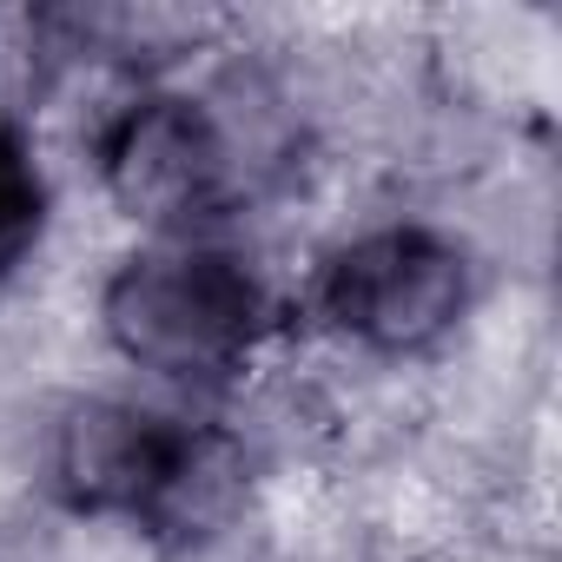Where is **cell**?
<instances>
[{
  "mask_svg": "<svg viewBox=\"0 0 562 562\" xmlns=\"http://www.w3.org/2000/svg\"><path fill=\"white\" fill-rule=\"evenodd\" d=\"M100 192L139 225L212 218L238 192L218 120L192 93H139L100 126Z\"/></svg>",
  "mask_w": 562,
  "mask_h": 562,
  "instance_id": "3957f363",
  "label": "cell"
},
{
  "mask_svg": "<svg viewBox=\"0 0 562 562\" xmlns=\"http://www.w3.org/2000/svg\"><path fill=\"white\" fill-rule=\"evenodd\" d=\"M318 312L371 358H424L470 312V251L437 225H371L318 271Z\"/></svg>",
  "mask_w": 562,
  "mask_h": 562,
  "instance_id": "7a4b0ae2",
  "label": "cell"
},
{
  "mask_svg": "<svg viewBox=\"0 0 562 562\" xmlns=\"http://www.w3.org/2000/svg\"><path fill=\"white\" fill-rule=\"evenodd\" d=\"M47 232V179L21 126L0 120V278L21 271Z\"/></svg>",
  "mask_w": 562,
  "mask_h": 562,
  "instance_id": "5b68a950",
  "label": "cell"
},
{
  "mask_svg": "<svg viewBox=\"0 0 562 562\" xmlns=\"http://www.w3.org/2000/svg\"><path fill=\"white\" fill-rule=\"evenodd\" d=\"M100 331L146 378L218 384L251 358L265 331V285L251 258L225 245H153L106 271Z\"/></svg>",
  "mask_w": 562,
  "mask_h": 562,
  "instance_id": "6da1fadb",
  "label": "cell"
},
{
  "mask_svg": "<svg viewBox=\"0 0 562 562\" xmlns=\"http://www.w3.org/2000/svg\"><path fill=\"white\" fill-rule=\"evenodd\" d=\"M186 424L139 411L126 397H74L47 430V470L60 496L87 516H146Z\"/></svg>",
  "mask_w": 562,
  "mask_h": 562,
  "instance_id": "277c9868",
  "label": "cell"
}]
</instances>
